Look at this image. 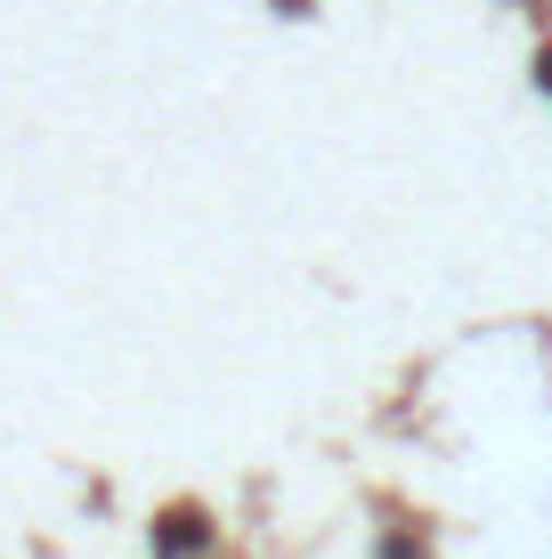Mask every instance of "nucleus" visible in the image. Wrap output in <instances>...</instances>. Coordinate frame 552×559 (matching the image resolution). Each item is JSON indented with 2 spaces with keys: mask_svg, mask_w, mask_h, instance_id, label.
I'll use <instances>...</instances> for the list:
<instances>
[{
  "mask_svg": "<svg viewBox=\"0 0 552 559\" xmlns=\"http://www.w3.org/2000/svg\"><path fill=\"white\" fill-rule=\"evenodd\" d=\"M163 551H171V559H179V551H203V519H196V511H171V519H163Z\"/></svg>",
  "mask_w": 552,
  "mask_h": 559,
  "instance_id": "f257e3e1",
  "label": "nucleus"
}]
</instances>
